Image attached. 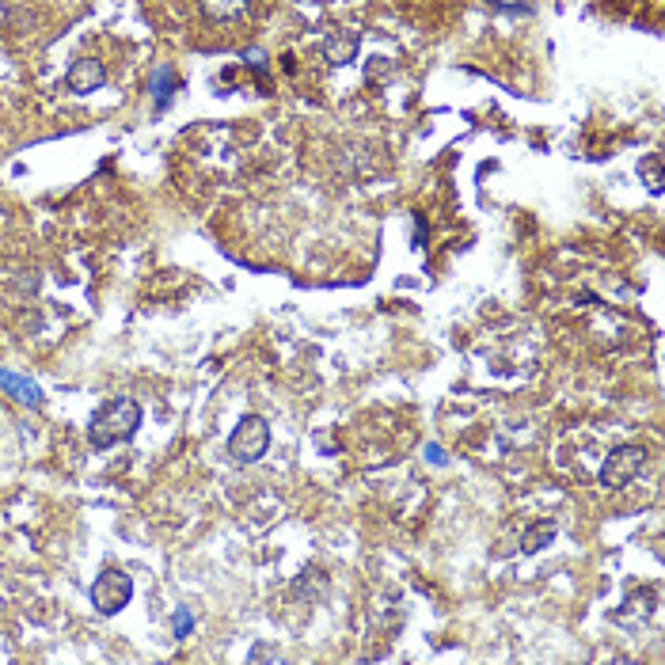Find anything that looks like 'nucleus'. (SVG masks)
Segmentation results:
<instances>
[{"label": "nucleus", "instance_id": "1", "mask_svg": "<svg viewBox=\"0 0 665 665\" xmlns=\"http://www.w3.org/2000/svg\"><path fill=\"white\" fill-rule=\"evenodd\" d=\"M141 426V403L130 396H118L111 403H103L92 415V426H88V437H92L95 449H114L122 441H130Z\"/></svg>", "mask_w": 665, "mask_h": 665}, {"label": "nucleus", "instance_id": "2", "mask_svg": "<svg viewBox=\"0 0 665 665\" xmlns=\"http://www.w3.org/2000/svg\"><path fill=\"white\" fill-rule=\"evenodd\" d=\"M266 449H270V426H266V418L244 415L236 422L232 437H228V456L236 464H255V460L266 456Z\"/></svg>", "mask_w": 665, "mask_h": 665}, {"label": "nucleus", "instance_id": "3", "mask_svg": "<svg viewBox=\"0 0 665 665\" xmlns=\"http://www.w3.org/2000/svg\"><path fill=\"white\" fill-rule=\"evenodd\" d=\"M643 464H646L643 445H616V449L605 456V464H601V487L624 491V487H631V479L643 472Z\"/></svg>", "mask_w": 665, "mask_h": 665}, {"label": "nucleus", "instance_id": "4", "mask_svg": "<svg viewBox=\"0 0 665 665\" xmlns=\"http://www.w3.org/2000/svg\"><path fill=\"white\" fill-rule=\"evenodd\" d=\"M133 597V578L126 570L118 567H107L99 578L92 582V605L103 612V616H114V612H122V608L130 605Z\"/></svg>", "mask_w": 665, "mask_h": 665}, {"label": "nucleus", "instance_id": "5", "mask_svg": "<svg viewBox=\"0 0 665 665\" xmlns=\"http://www.w3.org/2000/svg\"><path fill=\"white\" fill-rule=\"evenodd\" d=\"M65 84H69V92L76 95L99 92V88L107 84V69H103V61H95V57H76L73 65H69V73H65Z\"/></svg>", "mask_w": 665, "mask_h": 665}, {"label": "nucleus", "instance_id": "6", "mask_svg": "<svg viewBox=\"0 0 665 665\" xmlns=\"http://www.w3.org/2000/svg\"><path fill=\"white\" fill-rule=\"evenodd\" d=\"M358 46H361V38L354 35V31L339 27V31H331V35L320 42V54L323 61H331V65H346V61L358 57Z\"/></svg>", "mask_w": 665, "mask_h": 665}, {"label": "nucleus", "instance_id": "7", "mask_svg": "<svg viewBox=\"0 0 665 665\" xmlns=\"http://www.w3.org/2000/svg\"><path fill=\"white\" fill-rule=\"evenodd\" d=\"M0 388L16 399V403H27V407H38V403H42V392H38L35 380L19 377L12 369H0Z\"/></svg>", "mask_w": 665, "mask_h": 665}, {"label": "nucleus", "instance_id": "8", "mask_svg": "<svg viewBox=\"0 0 665 665\" xmlns=\"http://www.w3.org/2000/svg\"><path fill=\"white\" fill-rule=\"evenodd\" d=\"M202 16L213 23H228V19H240L251 8V0H198Z\"/></svg>", "mask_w": 665, "mask_h": 665}, {"label": "nucleus", "instance_id": "9", "mask_svg": "<svg viewBox=\"0 0 665 665\" xmlns=\"http://www.w3.org/2000/svg\"><path fill=\"white\" fill-rule=\"evenodd\" d=\"M555 521H548V517H544V521H532L529 529L521 532V551H540V548H548L551 540H555Z\"/></svg>", "mask_w": 665, "mask_h": 665}, {"label": "nucleus", "instance_id": "10", "mask_svg": "<svg viewBox=\"0 0 665 665\" xmlns=\"http://www.w3.org/2000/svg\"><path fill=\"white\" fill-rule=\"evenodd\" d=\"M639 175L646 179L650 194H662V152H650L646 160H639Z\"/></svg>", "mask_w": 665, "mask_h": 665}, {"label": "nucleus", "instance_id": "11", "mask_svg": "<svg viewBox=\"0 0 665 665\" xmlns=\"http://www.w3.org/2000/svg\"><path fill=\"white\" fill-rule=\"evenodd\" d=\"M171 631H175V639H187L190 631H194V616H190V608H179V612L171 616Z\"/></svg>", "mask_w": 665, "mask_h": 665}, {"label": "nucleus", "instance_id": "12", "mask_svg": "<svg viewBox=\"0 0 665 665\" xmlns=\"http://www.w3.org/2000/svg\"><path fill=\"white\" fill-rule=\"evenodd\" d=\"M171 84H175V76H171V69H160V73H156V95H160V107H168Z\"/></svg>", "mask_w": 665, "mask_h": 665}, {"label": "nucleus", "instance_id": "13", "mask_svg": "<svg viewBox=\"0 0 665 665\" xmlns=\"http://www.w3.org/2000/svg\"><path fill=\"white\" fill-rule=\"evenodd\" d=\"M247 658H251V662H282V654H278V650H270V646H251V654H247Z\"/></svg>", "mask_w": 665, "mask_h": 665}, {"label": "nucleus", "instance_id": "14", "mask_svg": "<svg viewBox=\"0 0 665 665\" xmlns=\"http://www.w3.org/2000/svg\"><path fill=\"white\" fill-rule=\"evenodd\" d=\"M422 456H426V460H430V464H434V468H445V460H449V456H445V449H441V445H437V441H430V445H426V449H422Z\"/></svg>", "mask_w": 665, "mask_h": 665}, {"label": "nucleus", "instance_id": "15", "mask_svg": "<svg viewBox=\"0 0 665 665\" xmlns=\"http://www.w3.org/2000/svg\"><path fill=\"white\" fill-rule=\"evenodd\" d=\"M388 69H392V65H388L384 57H373V65H369V76H384Z\"/></svg>", "mask_w": 665, "mask_h": 665}]
</instances>
